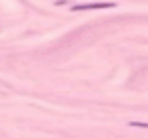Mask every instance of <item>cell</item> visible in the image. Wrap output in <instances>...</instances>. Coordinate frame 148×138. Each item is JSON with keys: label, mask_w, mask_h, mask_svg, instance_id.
<instances>
[{"label": "cell", "mask_w": 148, "mask_h": 138, "mask_svg": "<svg viewBox=\"0 0 148 138\" xmlns=\"http://www.w3.org/2000/svg\"><path fill=\"white\" fill-rule=\"evenodd\" d=\"M97 8H112L110 2H95V4H77L73 10H97Z\"/></svg>", "instance_id": "1"}]
</instances>
